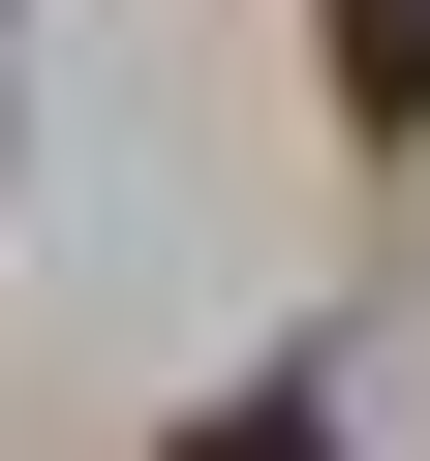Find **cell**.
Returning <instances> with one entry per match:
<instances>
[{"label":"cell","instance_id":"1","mask_svg":"<svg viewBox=\"0 0 430 461\" xmlns=\"http://www.w3.org/2000/svg\"><path fill=\"white\" fill-rule=\"evenodd\" d=\"M338 93H369V123H430V0H338Z\"/></svg>","mask_w":430,"mask_h":461},{"label":"cell","instance_id":"2","mask_svg":"<svg viewBox=\"0 0 430 461\" xmlns=\"http://www.w3.org/2000/svg\"><path fill=\"white\" fill-rule=\"evenodd\" d=\"M184 461H338V430H308V400H215V430H184Z\"/></svg>","mask_w":430,"mask_h":461}]
</instances>
